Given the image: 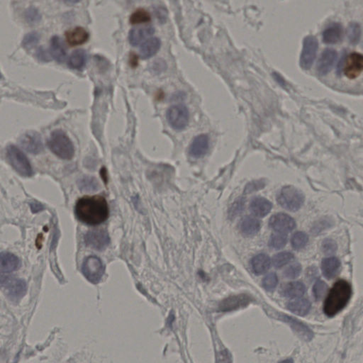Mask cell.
<instances>
[{
	"mask_svg": "<svg viewBox=\"0 0 363 363\" xmlns=\"http://www.w3.org/2000/svg\"><path fill=\"white\" fill-rule=\"evenodd\" d=\"M277 283H278V278H277L276 274L270 273L263 279V287H264L265 290L271 292L276 288Z\"/></svg>",
	"mask_w": 363,
	"mask_h": 363,
	"instance_id": "8d00e7d4",
	"label": "cell"
},
{
	"mask_svg": "<svg viewBox=\"0 0 363 363\" xmlns=\"http://www.w3.org/2000/svg\"><path fill=\"white\" fill-rule=\"evenodd\" d=\"M287 309L298 316H306L311 309L309 301L306 299H296L289 301Z\"/></svg>",
	"mask_w": 363,
	"mask_h": 363,
	"instance_id": "f1b7e54d",
	"label": "cell"
},
{
	"mask_svg": "<svg viewBox=\"0 0 363 363\" xmlns=\"http://www.w3.org/2000/svg\"><path fill=\"white\" fill-rule=\"evenodd\" d=\"M269 225L275 232L287 234L296 227V222L290 216L279 213L272 216L269 222Z\"/></svg>",
	"mask_w": 363,
	"mask_h": 363,
	"instance_id": "7c38bea8",
	"label": "cell"
},
{
	"mask_svg": "<svg viewBox=\"0 0 363 363\" xmlns=\"http://www.w3.org/2000/svg\"><path fill=\"white\" fill-rule=\"evenodd\" d=\"M252 269L256 275H262L268 271L271 265L270 257L264 253L257 255L251 261Z\"/></svg>",
	"mask_w": 363,
	"mask_h": 363,
	"instance_id": "4316f807",
	"label": "cell"
},
{
	"mask_svg": "<svg viewBox=\"0 0 363 363\" xmlns=\"http://www.w3.org/2000/svg\"><path fill=\"white\" fill-rule=\"evenodd\" d=\"M7 156L13 168L24 177H31L33 175L34 171L29 159L25 154L15 145L8 146Z\"/></svg>",
	"mask_w": 363,
	"mask_h": 363,
	"instance_id": "5b68a950",
	"label": "cell"
},
{
	"mask_svg": "<svg viewBox=\"0 0 363 363\" xmlns=\"http://www.w3.org/2000/svg\"><path fill=\"white\" fill-rule=\"evenodd\" d=\"M130 63L133 67L136 66L138 65V56L135 54H132L130 56Z\"/></svg>",
	"mask_w": 363,
	"mask_h": 363,
	"instance_id": "bcb514c9",
	"label": "cell"
},
{
	"mask_svg": "<svg viewBox=\"0 0 363 363\" xmlns=\"http://www.w3.org/2000/svg\"><path fill=\"white\" fill-rule=\"evenodd\" d=\"M277 200L282 208L290 212H296L302 207L304 195L300 190L293 186H285L279 192Z\"/></svg>",
	"mask_w": 363,
	"mask_h": 363,
	"instance_id": "277c9868",
	"label": "cell"
},
{
	"mask_svg": "<svg viewBox=\"0 0 363 363\" xmlns=\"http://www.w3.org/2000/svg\"><path fill=\"white\" fill-rule=\"evenodd\" d=\"M51 151L63 160H71L75 155L73 142L62 130H55L48 141Z\"/></svg>",
	"mask_w": 363,
	"mask_h": 363,
	"instance_id": "3957f363",
	"label": "cell"
},
{
	"mask_svg": "<svg viewBox=\"0 0 363 363\" xmlns=\"http://www.w3.org/2000/svg\"><path fill=\"white\" fill-rule=\"evenodd\" d=\"M343 28L339 23H332L324 29L322 34L323 42L327 44H335L341 41Z\"/></svg>",
	"mask_w": 363,
	"mask_h": 363,
	"instance_id": "d6986e66",
	"label": "cell"
},
{
	"mask_svg": "<svg viewBox=\"0 0 363 363\" xmlns=\"http://www.w3.org/2000/svg\"><path fill=\"white\" fill-rule=\"evenodd\" d=\"M327 290H328V286L323 281L318 280L315 283L314 288H313V292H314V295L316 300H320L324 297Z\"/></svg>",
	"mask_w": 363,
	"mask_h": 363,
	"instance_id": "f35d334b",
	"label": "cell"
},
{
	"mask_svg": "<svg viewBox=\"0 0 363 363\" xmlns=\"http://www.w3.org/2000/svg\"><path fill=\"white\" fill-rule=\"evenodd\" d=\"M338 54L336 51L333 49H326L322 52L319 59H318L316 71L321 76L328 74L333 67L334 66L336 61Z\"/></svg>",
	"mask_w": 363,
	"mask_h": 363,
	"instance_id": "4fadbf2b",
	"label": "cell"
},
{
	"mask_svg": "<svg viewBox=\"0 0 363 363\" xmlns=\"http://www.w3.org/2000/svg\"><path fill=\"white\" fill-rule=\"evenodd\" d=\"M301 272V265L299 263H296L288 267L285 272L284 275L288 279H295L300 275Z\"/></svg>",
	"mask_w": 363,
	"mask_h": 363,
	"instance_id": "ab89813d",
	"label": "cell"
},
{
	"mask_svg": "<svg viewBox=\"0 0 363 363\" xmlns=\"http://www.w3.org/2000/svg\"><path fill=\"white\" fill-rule=\"evenodd\" d=\"M161 42L158 38L153 37L147 39L140 48V56L142 59H148L156 54L160 49Z\"/></svg>",
	"mask_w": 363,
	"mask_h": 363,
	"instance_id": "d4e9b609",
	"label": "cell"
},
{
	"mask_svg": "<svg viewBox=\"0 0 363 363\" xmlns=\"http://www.w3.org/2000/svg\"><path fill=\"white\" fill-rule=\"evenodd\" d=\"M84 276L92 284H98L104 274V266L98 257L90 256L84 260L82 265Z\"/></svg>",
	"mask_w": 363,
	"mask_h": 363,
	"instance_id": "52a82bcc",
	"label": "cell"
},
{
	"mask_svg": "<svg viewBox=\"0 0 363 363\" xmlns=\"http://www.w3.org/2000/svg\"><path fill=\"white\" fill-rule=\"evenodd\" d=\"M352 287L347 281L340 280L335 282L327 296L323 306L326 316L333 317L342 311L350 301Z\"/></svg>",
	"mask_w": 363,
	"mask_h": 363,
	"instance_id": "7a4b0ae2",
	"label": "cell"
},
{
	"mask_svg": "<svg viewBox=\"0 0 363 363\" xmlns=\"http://www.w3.org/2000/svg\"><path fill=\"white\" fill-rule=\"evenodd\" d=\"M361 37V27L359 24L352 22L347 28V37L350 44H357Z\"/></svg>",
	"mask_w": 363,
	"mask_h": 363,
	"instance_id": "e575fe53",
	"label": "cell"
},
{
	"mask_svg": "<svg viewBox=\"0 0 363 363\" xmlns=\"http://www.w3.org/2000/svg\"><path fill=\"white\" fill-rule=\"evenodd\" d=\"M78 187L82 191L93 193L99 189V184L95 177L85 176L78 180Z\"/></svg>",
	"mask_w": 363,
	"mask_h": 363,
	"instance_id": "4dcf8cb0",
	"label": "cell"
},
{
	"mask_svg": "<svg viewBox=\"0 0 363 363\" xmlns=\"http://www.w3.org/2000/svg\"><path fill=\"white\" fill-rule=\"evenodd\" d=\"M217 363H231V356L228 350L221 351L217 356Z\"/></svg>",
	"mask_w": 363,
	"mask_h": 363,
	"instance_id": "7bdbcfd3",
	"label": "cell"
},
{
	"mask_svg": "<svg viewBox=\"0 0 363 363\" xmlns=\"http://www.w3.org/2000/svg\"><path fill=\"white\" fill-rule=\"evenodd\" d=\"M1 78H2V74H1V72H0V79H1Z\"/></svg>",
	"mask_w": 363,
	"mask_h": 363,
	"instance_id": "c3c4849f",
	"label": "cell"
},
{
	"mask_svg": "<svg viewBox=\"0 0 363 363\" xmlns=\"http://www.w3.org/2000/svg\"><path fill=\"white\" fill-rule=\"evenodd\" d=\"M155 33V29L151 26L139 27L131 29L128 34V41L133 46L139 45L145 39Z\"/></svg>",
	"mask_w": 363,
	"mask_h": 363,
	"instance_id": "ffe728a7",
	"label": "cell"
},
{
	"mask_svg": "<svg viewBox=\"0 0 363 363\" xmlns=\"http://www.w3.org/2000/svg\"><path fill=\"white\" fill-rule=\"evenodd\" d=\"M251 302V298L246 294L234 296L224 299L219 305V310L222 311H234L245 307Z\"/></svg>",
	"mask_w": 363,
	"mask_h": 363,
	"instance_id": "e0dca14e",
	"label": "cell"
},
{
	"mask_svg": "<svg viewBox=\"0 0 363 363\" xmlns=\"http://www.w3.org/2000/svg\"><path fill=\"white\" fill-rule=\"evenodd\" d=\"M210 140L207 134H200L195 137L190 146V155L196 158L205 156L209 150Z\"/></svg>",
	"mask_w": 363,
	"mask_h": 363,
	"instance_id": "2e32d148",
	"label": "cell"
},
{
	"mask_svg": "<svg viewBox=\"0 0 363 363\" xmlns=\"http://www.w3.org/2000/svg\"><path fill=\"white\" fill-rule=\"evenodd\" d=\"M151 20L150 13L144 9H138L130 17V22L132 25L146 23Z\"/></svg>",
	"mask_w": 363,
	"mask_h": 363,
	"instance_id": "1f68e13d",
	"label": "cell"
},
{
	"mask_svg": "<svg viewBox=\"0 0 363 363\" xmlns=\"http://www.w3.org/2000/svg\"><path fill=\"white\" fill-rule=\"evenodd\" d=\"M340 268V262L334 257L325 258L322 260L321 270L323 276L326 279H333L338 275Z\"/></svg>",
	"mask_w": 363,
	"mask_h": 363,
	"instance_id": "cb8c5ba5",
	"label": "cell"
},
{
	"mask_svg": "<svg viewBox=\"0 0 363 363\" xmlns=\"http://www.w3.org/2000/svg\"><path fill=\"white\" fill-rule=\"evenodd\" d=\"M25 19L29 23H37L41 20V15L37 9L31 8L26 11Z\"/></svg>",
	"mask_w": 363,
	"mask_h": 363,
	"instance_id": "60d3db41",
	"label": "cell"
},
{
	"mask_svg": "<svg viewBox=\"0 0 363 363\" xmlns=\"http://www.w3.org/2000/svg\"><path fill=\"white\" fill-rule=\"evenodd\" d=\"M37 57L39 58V59L42 60V61H49V55H48L47 53L46 52V51H44L43 49H39V51H38Z\"/></svg>",
	"mask_w": 363,
	"mask_h": 363,
	"instance_id": "f6af8a7d",
	"label": "cell"
},
{
	"mask_svg": "<svg viewBox=\"0 0 363 363\" xmlns=\"http://www.w3.org/2000/svg\"><path fill=\"white\" fill-rule=\"evenodd\" d=\"M85 242L87 246L102 251L107 247L110 242L109 234L104 230L88 231L85 236Z\"/></svg>",
	"mask_w": 363,
	"mask_h": 363,
	"instance_id": "8fae6325",
	"label": "cell"
},
{
	"mask_svg": "<svg viewBox=\"0 0 363 363\" xmlns=\"http://www.w3.org/2000/svg\"><path fill=\"white\" fill-rule=\"evenodd\" d=\"M306 292L305 285L301 282H292L287 284L283 289L282 294L286 297L299 298L302 297Z\"/></svg>",
	"mask_w": 363,
	"mask_h": 363,
	"instance_id": "f546056e",
	"label": "cell"
},
{
	"mask_svg": "<svg viewBox=\"0 0 363 363\" xmlns=\"http://www.w3.org/2000/svg\"><path fill=\"white\" fill-rule=\"evenodd\" d=\"M261 224L259 220L253 217H245L240 223V230L246 236L256 235L259 232Z\"/></svg>",
	"mask_w": 363,
	"mask_h": 363,
	"instance_id": "484cf974",
	"label": "cell"
},
{
	"mask_svg": "<svg viewBox=\"0 0 363 363\" xmlns=\"http://www.w3.org/2000/svg\"><path fill=\"white\" fill-rule=\"evenodd\" d=\"M20 144L31 153H41L44 149L42 138L35 131H29L20 138Z\"/></svg>",
	"mask_w": 363,
	"mask_h": 363,
	"instance_id": "5bb4252c",
	"label": "cell"
},
{
	"mask_svg": "<svg viewBox=\"0 0 363 363\" xmlns=\"http://www.w3.org/2000/svg\"><path fill=\"white\" fill-rule=\"evenodd\" d=\"M342 68H343L344 75L347 78H357L362 71V55L359 53H352L348 55L344 61Z\"/></svg>",
	"mask_w": 363,
	"mask_h": 363,
	"instance_id": "30bf717a",
	"label": "cell"
},
{
	"mask_svg": "<svg viewBox=\"0 0 363 363\" xmlns=\"http://www.w3.org/2000/svg\"><path fill=\"white\" fill-rule=\"evenodd\" d=\"M89 33L83 27H77L66 32L67 42L70 46L82 45L89 39Z\"/></svg>",
	"mask_w": 363,
	"mask_h": 363,
	"instance_id": "44dd1931",
	"label": "cell"
},
{
	"mask_svg": "<svg viewBox=\"0 0 363 363\" xmlns=\"http://www.w3.org/2000/svg\"><path fill=\"white\" fill-rule=\"evenodd\" d=\"M166 118L171 127L181 131L186 128L189 123V110L183 104L171 106L166 113Z\"/></svg>",
	"mask_w": 363,
	"mask_h": 363,
	"instance_id": "ba28073f",
	"label": "cell"
},
{
	"mask_svg": "<svg viewBox=\"0 0 363 363\" xmlns=\"http://www.w3.org/2000/svg\"><path fill=\"white\" fill-rule=\"evenodd\" d=\"M287 243V235L282 233L275 232L270 237L269 245L270 247L275 250L282 249L285 247Z\"/></svg>",
	"mask_w": 363,
	"mask_h": 363,
	"instance_id": "836d02e7",
	"label": "cell"
},
{
	"mask_svg": "<svg viewBox=\"0 0 363 363\" xmlns=\"http://www.w3.org/2000/svg\"><path fill=\"white\" fill-rule=\"evenodd\" d=\"M20 267V260L18 257L8 252L0 253V274L11 273L16 271Z\"/></svg>",
	"mask_w": 363,
	"mask_h": 363,
	"instance_id": "ac0fdd59",
	"label": "cell"
},
{
	"mask_svg": "<svg viewBox=\"0 0 363 363\" xmlns=\"http://www.w3.org/2000/svg\"><path fill=\"white\" fill-rule=\"evenodd\" d=\"M272 208V203L267 199L256 198L252 200L250 210L257 217H264L270 213Z\"/></svg>",
	"mask_w": 363,
	"mask_h": 363,
	"instance_id": "7402d4cb",
	"label": "cell"
},
{
	"mask_svg": "<svg viewBox=\"0 0 363 363\" xmlns=\"http://www.w3.org/2000/svg\"><path fill=\"white\" fill-rule=\"evenodd\" d=\"M0 289L12 300L19 301L27 293V286L25 281L21 279L1 275Z\"/></svg>",
	"mask_w": 363,
	"mask_h": 363,
	"instance_id": "8992f818",
	"label": "cell"
},
{
	"mask_svg": "<svg viewBox=\"0 0 363 363\" xmlns=\"http://www.w3.org/2000/svg\"><path fill=\"white\" fill-rule=\"evenodd\" d=\"M318 49V42L314 36H307L303 42L302 51L300 56V66L304 70H309L312 66Z\"/></svg>",
	"mask_w": 363,
	"mask_h": 363,
	"instance_id": "9c48e42d",
	"label": "cell"
},
{
	"mask_svg": "<svg viewBox=\"0 0 363 363\" xmlns=\"http://www.w3.org/2000/svg\"><path fill=\"white\" fill-rule=\"evenodd\" d=\"M77 218L88 226H97L107 221L109 206L104 197L95 195L84 197L78 200L75 207Z\"/></svg>",
	"mask_w": 363,
	"mask_h": 363,
	"instance_id": "6da1fadb",
	"label": "cell"
},
{
	"mask_svg": "<svg viewBox=\"0 0 363 363\" xmlns=\"http://www.w3.org/2000/svg\"><path fill=\"white\" fill-rule=\"evenodd\" d=\"M51 56L59 63L64 62L67 56L66 47L62 39L55 36L51 40L50 46Z\"/></svg>",
	"mask_w": 363,
	"mask_h": 363,
	"instance_id": "603a6c76",
	"label": "cell"
},
{
	"mask_svg": "<svg viewBox=\"0 0 363 363\" xmlns=\"http://www.w3.org/2000/svg\"><path fill=\"white\" fill-rule=\"evenodd\" d=\"M308 241H309V237L305 233L299 231L292 236L291 243L294 249L300 250L307 244Z\"/></svg>",
	"mask_w": 363,
	"mask_h": 363,
	"instance_id": "d590c367",
	"label": "cell"
},
{
	"mask_svg": "<svg viewBox=\"0 0 363 363\" xmlns=\"http://www.w3.org/2000/svg\"><path fill=\"white\" fill-rule=\"evenodd\" d=\"M279 363H294V362L292 359H285V360L281 361V362Z\"/></svg>",
	"mask_w": 363,
	"mask_h": 363,
	"instance_id": "7dc6e473",
	"label": "cell"
},
{
	"mask_svg": "<svg viewBox=\"0 0 363 363\" xmlns=\"http://www.w3.org/2000/svg\"><path fill=\"white\" fill-rule=\"evenodd\" d=\"M294 255L290 252H282L272 258V264L275 268H280L292 261Z\"/></svg>",
	"mask_w": 363,
	"mask_h": 363,
	"instance_id": "d6a6232c",
	"label": "cell"
},
{
	"mask_svg": "<svg viewBox=\"0 0 363 363\" xmlns=\"http://www.w3.org/2000/svg\"><path fill=\"white\" fill-rule=\"evenodd\" d=\"M30 205L34 213H37V212H41L44 209V206L41 205L40 203H37V202H33V203H31Z\"/></svg>",
	"mask_w": 363,
	"mask_h": 363,
	"instance_id": "ee69618b",
	"label": "cell"
},
{
	"mask_svg": "<svg viewBox=\"0 0 363 363\" xmlns=\"http://www.w3.org/2000/svg\"><path fill=\"white\" fill-rule=\"evenodd\" d=\"M322 249H323V253L325 254L331 255L336 251L337 245L333 240L325 239L323 244H322Z\"/></svg>",
	"mask_w": 363,
	"mask_h": 363,
	"instance_id": "b9f144b4",
	"label": "cell"
},
{
	"mask_svg": "<svg viewBox=\"0 0 363 363\" xmlns=\"http://www.w3.org/2000/svg\"><path fill=\"white\" fill-rule=\"evenodd\" d=\"M39 35L37 32H31L24 38L22 46L27 49L34 47L39 42Z\"/></svg>",
	"mask_w": 363,
	"mask_h": 363,
	"instance_id": "74e56055",
	"label": "cell"
},
{
	"mask_svg": "<svg viewBox=\"0 0 363 363\" xmlns=\"http://www.w3.org/2000/svg\"><path fill=\"white\" fill-rule=\"evenodd\" d=\"M87 54L83 49H78L70 55L68 65L72 69L82 70L86 65Z\"/></svg>",
	"mask_w": 363,
	"mask_h": 363,
	"instance_id": "83f0119b",
	"label": "cell"
},
{
	"mask_svg": "<svg viewBox=\"0 0 363 363\" xmlns=\"http://www.w3.org/2000/svg\"><path fill=\"white\" fill-rule=\"evenodd\" d=\"M278 318L289 325L294 333L305 341H310L313 338L314 333L312 330L304 323L287 315H280Z\"/></svg>",
	"mask_w": 363,
	"mask_h": 363,
	"instance_id": "9a60e30c",
	"label": "cell"
}]
</instances>
